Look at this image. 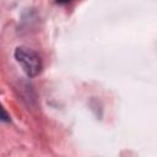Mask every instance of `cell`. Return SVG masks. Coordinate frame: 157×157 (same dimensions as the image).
Returning a JSON list of instances; mask_svg holds the SVG:
<instances>
[{
    "label": "cell",
    "mask_w": 157,
    "mask_h": 157,
    "mask_svg": "<svg viewBox=\"0 0 157 157\" xmlns=\"http://www.w3.org/2000/svg\"><path fill=\"white\" fill-rule=\"evenodd\" d=\"M15 59L22 66L25 74L28 77H34L40 74L43 67L42 59L34 50L26 47H18L15 50Z\"/></svg>",
    "instance_id": "cell-1"
},
{
    "label": "cell",
    "mask_w": 157,
    "mask_h": 157,
    "mask_svg": "<svg viewBox=\"0 0 157 157\" xmlns=\"http://www.w3.org/2000/svg\"><path fill=\"white\" fill-rule=\"evenodd\" d=\"M0 120L4 121V123H9V121H10V115H9V113L6 112V109L2 107L1 103H0Z\"/></svg>",
    "instance_id": "cell-2"
},
{
    "label": "cell",
    "mask_w": 157,
    "mask_h": 157,
    "mask_svg": "<svg viewBox=\"0 0 157 157\" xmlns=\"http://www.w3.org/2000/svg\"><path fill=\"white\" fill-rule=\"evenodd\" d=\"M58 4H67V2H70L71 0H55Z\"/></svg>",
    "instance_id": "cell-3"
}]
</instances>
